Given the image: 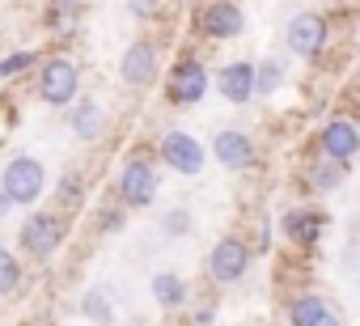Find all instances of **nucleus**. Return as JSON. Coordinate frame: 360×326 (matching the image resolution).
<instances>
[{
    "label": "nucleus",
    "mask_w": 360,
    "mask_h": 326,
    "mask_svg": "<svg viewBox=\"0 0 360 326\" xmlns=\"http://www.w3.org/2000/svg\"><path fill=\"white\" fill-rule=\"evenodd\" d=\"M280 81H284V68H280L276 60H263V64H259V72H255V89L267 98V93H276V89H280Z\"/></svg>",
    "instance_id": "19"
},
{
    "label": "nucleus",
    "mask_w": 360,
    "mask_h": 326,
    "mask_svg": "<svg viewBox=\"0 0 360 326\" xmlns=\"http://www.w3.org/2000/svg\"><path fill=\"white\" fill-rule=\"evenodd\" d=\"M212 152H217V161H221L225 170H246L250 161H255V144H250V136H246V131H238V127L217 131Z\"/></svg>",
    "instance_id": "13"
},
{
    "label": "nucleus",
    "mask_w": 360,
    "mask_h": 326,
    "mask_svg": "<svg viewBox=\"0 0 360 326\" xmlns=\"http://www.w3.org/2000/svg\"><path fill=\"white\" fill-rule=\"evenodd\" d=\"M60 242H64V221H60V216H51V212H34V216L26 221V229H22V246H26L34 259L56 254V250H60Z\"/></svg>",
    "instance_id": "7"
},
{
    "label": "nucleus",
    "mask_w": 360,
    "mask_h": 326,
    "mask_svg": "<svg viewBox=\"0 0 360 326\" xmlns=\"http://www.w3.org/2000/svg\"><path fill=\"white\" fill-rule=\"evenodd\" d=\"M72 131H77L81 140H94V136L102 131V106H98V102H81V106L72 110Z\"/></svg>",
    "instance_id": "18"
},
{
    "label": "nucleus",
    "mask_w": 360,
    "mask_h": 326,
    "mask_svg": "<svg viewBox=\"0 0 360 326\" xmlns=\"http://www.w3.org/2000/svg\"><path fill=\"white\" fill-rule=\"evenodd\" d=\"M318 144H322V157H330V161H352V157L360 152V127H356L352 119H330V123L322 127Z\"/></svg>",
    "instance_id": "10"
},
{
    "label": "nucleus",
    "mask_w": 360,
    "mask_h": 326,
    "mask_svg": "<svg viewBox=\"0 0 360 326\" xmlns=\"http://www.w3.org/2000/svg\"><path fill=\"white\" fill-rule=\"evenodd\" d=\"M280 229H284V237L292 246H314L322 237V229H326V216L318 208H292V212H284Z\"/></svg>",
    "instance_id": "14"
},
{
    "label": "nucleus",
    "mask_w": 360,
    "mask_h": 326,
    "mask_svg": "<svg viewBox=\"0 0 360 326\" xmlns=\"http://www.w3.org/2000/svg\"><path fill=\"white\" fill-rule=\"evenodd\" d=\"M242 26H246V18H242L238 5H229V0H212V5L200 9V30L208 39H238Z\"/></svg>",
    "instance_id": "11"
},
{
    "label": "nucleus",
    "mask_w": 360,
    "mask_h": 326,
    "mask_svg": "<svg viewBox=\"0 0 360 326\" xmlns=\"http://www.w3.org/2000/svg\"><path fill=\"white\" fill-rule=\"evenodd\" d=\"M288 47H292L297 56H305V60L322 56V47H326V18L314 13V9L297 13V18L288 22Z\"/></svg>",
    "instance_id": "6"
},
{
    "label": "nucleus",
    "mask_w": 360,
    "mask_h": 326,
    "mask_svg": "<svg viewBox=\"0 0 360 326\" xmlns=\"http://www.w3.org/2000/svg\"><path fill=\"white\" fill-rule=\"evenodd\" d=\"M326 313H330V305H326L322 296H314V292H301V296L288 305V322H292V326H318Z\"/></svg>",
    "instance_id": "15"
},
{
    "label": "nucleus",
    "mask_w": 360,
    "mask_h": 326,
    "mask_svg": "<svg viewBox=\"0 0 360 326\" xmlns=\"http://www.w3.org/2000/svg\"><path fill=\"white\" fill-rule=\"evenodd\" d=\"M161 157L174 174H187V178H195L204 170V144L191 131H165L161 136Z\"/></svg>",
    "instance_id": "2"
},
{
    "label": "nucleus",
    "mask_w": 360,
    "mask_h": 326,
    "mask_svg": "<svg viewBox=\"0 0 360 326\" xmlns=\"http://www.w3.org/2000/svg\"><path fill=\"white\" fill-rule=\"evenodd\" d=\"M81 309L94 318V322H106L110 318V301H106V292L102 288H94V292H85V301H81Z\"/></svg>",
    "instance_id": "21"
},
{
    "label": "nucleus",
    "mask_w": 360,
    "mask_h": 326,
    "mask_svg": "<svg viewBox=\"0 0 360 326\" xmlns=\"http://www.w3.org/2000/svg\"><path fill=\"white\" fill-rule=\"evenodd\" d=\"M119 72H123V81H127L131 89L153 85V81H157V47H153V43H131V47L123 51Z\"/></svg>",
    "instance_id": "12"
},
{
    "label": "nucleus",
    "mask_w": 360,
    "mask_h": 326,
    "mask_svg": "<svg viewBox=\"0 0 360 326\" xmlns=\"http://www.w3.org/2000/svg\"><path fill=\"white\" fill-rule=\"evenodd\" d=\"M153 296H157V305L174 309V305H183V301H187V284L178 280V275H169V271H161V275L153 280Z\"/></svg>",
    "instance_id": "17"
},
{
    "label": "nucleus",
    "mask_w": 360,
    "mask_h": 326,
    "mask_svg": "<svg viewBox=\"0 0 360 326\" xmlns=\"http://www.w3.org/2000/svg\"><path fill=\"white\" fill-rule=\"evenodd\" d=\"M343 178H347V161H330V157H326L322 166H314V170H309V187H314V191H322V195H326V191H335Z\"/></svg>",
    "instance_id": "16"
},
{
    "label": "nucleus",
    "mask_w": 360,
    "mask_h": 326,
    "mask_svg": "<svg viewBox=\"0 0 360 326\" xmlns=\"http://www.w3.org/2000/svg\"><path fill=\"white\" fill-rule=\"evenodd\" d=\"M165 93H169L174 106H195V102L208 93V68H204L200 60H183V64L169 72Z\"/></svg>",
    "instance_id": "4"
},
{
    "label": "nucleus",
    "mask_w": 360,
    "mask_h": 326,
    "mask_svg": "<svg viewBox=\"0 0 360 326\" xmlns=\"http://www.w3.org/2000/svg\"><path fill=\"white\" fill-rule=\"evenodd\" d=\"M77 85H81L77 68H72L68 60H51V64L43 68L39 93H43V102H51V106H68V102L77 98Z\"/></svg>",
    "instance_id": "8"
},
{
    "label": "nucleus",
    "mask_w": 360,
    "mask_h": 326,
    "mask_svg": "<svg viewBox=\"0 0 360 326\" xmlns=\"http://www.w3.org/2000/svg\"><path fill=\"white\" fill-rule=\"evenodd\" d=\"M119 195L127 208H148L157 200V170L148 161H127L119 174Z\"/></svg>",
    "instance_id": "5"
},
{
    "label": "nucleus",
    "mask_w": 360,
    "mask_h": 326,
    "mask_svg": "<svg viewBox=\"0 0 360 326\" xmlns=\"http://www.w3.org/2000/svg\"><path fill=\"white\" fill-rule=\"evenodd\" d=\"M318 326H339V318H335V313H326V318H322Z\"/></svg>",
    "instance_id": "26"
},
{
    "label": "nucleus",
    "mask_w": 360,
    "mask_h": 326,
    "mask_svg": "<svg viewBox=\"0 0 360 326\" xmlns=\"http://www.w3.org/2000/svg\"><path fill=\"white\" fill-rule=\"evenodd\" d=\"M22 68H30V56L22 51V56H9L5 64H0V72H22Z\"/></svg>",
    "instance_id": "24"
},
{
    "label": "nucleus",
    "mask_w": 360,
    "mask_h": 326,
    "mask_svg": "<svg viewBox=\"0 0 360 326\" xmlns=\"http://www.w3.org/2000/svg\"><path fill=\"white\" fill-rule=\"evenodd\" d=\"M18 280H22V267H18V259H13L9 250H0V296H5V292H13V288H18Z\"/></svg>",
    "instance_id": "20"
},
{
    "label": "nucleus",
    "mask_w": 360,
    "mask_h": 326,
    "mask_svg": "<svg viewBox=\"0 0 360 326\" xmlns=\"http://www.w3.org/2000/svg\"><path fill=\"white\" fill-rule=\"evenodd\" d=\"M136 18H157V0H127Z\"/></svg>",
    "instance_id": "23"
},
{
    "label": "nucleus",
    "mask_w": 360,
    "mask_h": 326,
    "mask_svg": "<svg viewBox=\"0 0 360 326\" xmlns=\"http://www.w3.org/2000/svg\"><path fill=\"white\" fill-rule=\"evenodd\" d=\"M161 229H165L169 237H183V233L191 229V212H187V208H169L165 221H161Z\"/></svg>",
    "instance_id": "22"
},
{
    "label": "nucleus",
    "mask_w": 360,
    "mask_h": 326,
    "mask_svg": "<svg viewBox=\"0 0 360 326\" xmlns=\"http://www.w3.org/2000/svg\"><path fill=\"white\" fill-rule=\"evenodd\" d=\"M0 183H5L13 204H34L43 195V187H47V170L39 166L34 157H13L5 166V174H0Z\"/></svg>",
    "instance_id": "1"
},
{
    "label": "nucleus",
    "mask_w": 360,
    "mask_h": 326,
    "mask_svg": "<svg viewBox=\"0 0 360 326\" xmlns=\"http://www.w3.org/2000/svg\"><path fill=\"white\" fill-rule=\"evenodd\" d=\"M255 72H259V64H246V60L225 64V68L217 72V89H221V98L233 102V106L250 102V98L259 93V89H255Z\"/></svg>",
    "instance_id": "9"
},
{
    "label": "nucleus",
    "mask_w": 360,
    "mask_h": 326,
    "mask_svg": "<svg viewBox=\"0 0 360 326\" xmlns=\"http://www.w3.org/2000/svg\"><path fill=\"white\" fill-rule=\"evenodd\" d=\"M246 267H250V250L242 237H221L208 254V271L217 284H238L246 275Z\"/></svg>",
    "instance_id": "3"
},
{
    "label": "nucleus",
    "mask_w": 360,
    "mask_h": 326,
    "mask_svg": "<svg viewBox=\"0 0 360 326\" xmlns=\"http://www.w3.org/2000/svg\"><path fill=\"white\" fill-rule=\"evenodd\" d=\"M13 208V200H9V191H5V183H0V216H5Z\"/></svg>",
    "instance_id": "25"
}]
</instances>
